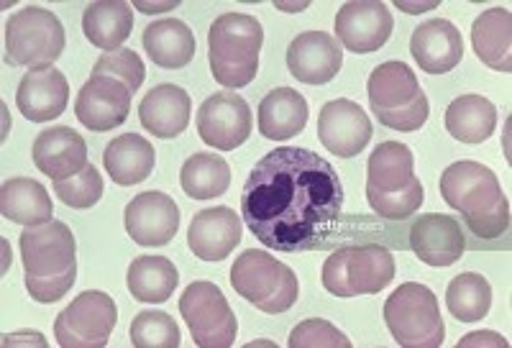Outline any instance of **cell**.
Masks as SVG:
<instances>
[{
	"instance_id": "1",
	"label": "cell",
	"mask_w": 512,
	"mask_h": 348,
	"mask_svg": "<svg viewBox=\"0 0 512 348\" xmlns=\"http://www.w3.org/2000/svg\"><path fill=\"white\" fill-rule=\"evenodd\" d=\"M344 210V185L331 162L280 146L256 162L241 192V218L267 249L297 254L323 246Z\"/></svg>"
},
{
	"instance_id": "2",
	"label": "cell",
	"mask_w": 512,
	"mask_h": 348,
	"mask_svg": "<svg viewBox=\"0 0 512 348\" xmlns=\"http://www.w3.org/2000/svg\"><path fill=\"white\" fill-rule=\"evenodd\" d=\"M441 195L461 213L466 231L477 238H500L510 231V203L497 174L482 162L461 159L441 174Z\"/></svg>"
},
{
	"instance_id": "3",
	"label": "cell",
	"mask_w": 512,
	"mask_h": 348,
	"mask_svg": "<svg viewBox=\"0 0 512 348\" xmlns=\"http://www.w3.org/2000/svg\"><path fill=\"white\" fill-rule=\"evenodd\" d=\"M21 261L31 300L49 305L62 300L77 279V241L70 226L49 221L21 233Z\"/></svg>"
},
{
	"instance_id": "4",
	"label": "cell",
	"mask_w": 512,
	"mask_h": 348,
	"mask_svg": "<svg viewBox=\"0 0 512 348\" xmlns=\"http://www.w3.org/2000/svg\"><path fill=\"white\" fill-rule=\"evenodd\" d=\"M367 200L387 221H408L420 210L425 190L415 177V157L400 141H382L367 162Z\"/></svg>"
},
{
	"instance_id": "5",
	"label": "cell",
	"mask_w": 512,
	"mask_h": 348,
	"mask_svg": "<svg viewBox=\"0 0 512 348\" xmlns=\"http://www.w3.org/2000/svg\"><path fill=\"white\" fill-rule=\"evenodd\" d=\"M262 44L264 29L254 16L249 13L218 16L208 31L210 72L218 85L239 90L254 82Z\"/></svg>"
},
{
	"instance_id": "6",
	"label": "cell",
	"mask_w": 512,
	"mask_h": 348,
	"mask_svg": "<svg viewBox=\"0 0 512 348\" xmlns=\"http://www.w3.org/2000/svg\"><path fill=\"white\" fill-rule=\"evenodd\" d=\"M367 95L377 121L400 134L420 131L431 113L418 77L405 62L379 64L367 82Z\"/></svg>"
},
{
	"instance_id": "7",
	"label": "cell",
	"mask_w": 512,
	"mask_h": 348,
	"mask_svg": "<svg viewBox=\"0 0 512 348\" xmlns=\"http://www.w3.org/2000/svg\"><path fill=\"white\" fill-rule=\"evenodd\" d=\"M231 287L249 305L267 315L287 313L300 297L297 277L287 264L267 251L246 249L231 267Z\"/></svg>"
},
{
	"instance_id": "8",
	"label": "cell",
	"mask_w": 512,
	"mask_h": 348,
	"mask_svg": "<svg viewBox=\"0 0 512 348\" xmlns=\"http://www.w3.org/2000/svg\"><path fill=\"white\" fill-rule=\"evenodd\" d=\"M395 279V256L379 244L336 249L323 264V287L336 297L379 295Z\"/></svg>"
},
{
	"instance_id": "9",
	"label": "cell",
	"mask_w": 512,
	"mask_h": 348,
	"mask_svg": "<svg viewBox=\"0 0 512 348\" xmlns=\"http://www.w3.org/2000/svg\"><path fill=\"white\" fill-rule=\"evenodd\" d=\"M384 323L402 348H438L446 336L438 297L418 282H405L387 297Z\"/></svg>"
},
{
	"instance_id": "10",
	"label": "cell",
	"mask_w": 512,
	"mask_h": 348,
	"mask_svg": "<svg viewBox=\"0 0 512 348\" xmlns=\"http://www.w3.org/2000/svg\"><path fill=\"white\" fill-rule=\"evenodd\" d=\"M64 26L52 11L26 6L6 21V64L44 70L64 52Z\"/></svg>"
},
{
	"instance_id": "11",
	"label": "cell",
	"mask_w": 512,
	"mask_h": 348,
	"mask_svg": "<svg viewBox=\"0 0 512 348\" xmlns=\"http://www.w3.org/2000/svg\"><path fill=\"white\" fill-rule=\"evenodd\" d=\"M180 313L200 348H231L239 323L226 295L213 282H192L180 297Z\"/></svg>"
},
{
	"instance_id": "12",
	"label": "cell",
	"mask_w": 512,
	"mask_h": 348,
	"mask_svg": "<svg viewBox=\"0 0 512 348\" xmlns=\"http://www.w3.org/2000/svg\"><path fill=\"white\" fill-rule=\"evenodd\" d=\"M118 323V308L111 295L88 290L57 315L54 338L62 348H103L108 346Z\"/></svg>"
},
{
	"instance_id": "13",
	"label": "cell",
	"mask_w": 512,
	"mask_h": 348,
	"mask_svg": "<svg viewBox=\"0 0 512 348\" xmlns=\"http://www.w3.org/2000/svg\"><path fill=\"white\" fill-rule=\"evenodd\" d=\"M254 118L239 93L210 95L198 111V134L218 151H233L251 136Z\"/></svg>"
},
{
	"instance_id": "14",
	"label": "cell",
	"mask_w": 512,
	"mask_h": 348,
	"mask_svg": "<svg viewBox=\"0 0 512 348\" xmlns=\"http://www.w3.org/2000/svg\"><path fill=\"white\" fill-rule=\"evenodd\" d=\"M395 18L379 0H351L336 16V41L349 52L372 54L390 41Z\"/></svg>"
},
{
	"instance_id": "15",
	"label": "cell",
	"mask_w": 512,
	"mask_h": 348,
	"mask_svg": "<svg viewBox=\"0 0 512 348\" xmlns=\"http://www.w3.org/2000/svg\"><path fill=\"white\" fill-rule=\"evenodd\" d=\"M131 90L126 82L111 75H93L80 87L75 100V116L85 128L103 134L126 123L131 113Z\"/></svg>"
},
{
	"instance_id": "16",
	"label": "cell",
	"mask_w": 512,
	"mask_h": 348,
	"mask_svg": "<svg viewBox=\"0 0 512 348\" xmlns=\"http://www.w3.org/2000/svg\"><path fill=\"white\" fill-rule=\"evenodd\" d=\"M318 139L336 157H359L372 139V121L354 100H331L320 108Z\"/></svg>"
},
{
	"instance_id": "17",
	"label": "cell",
	"mask_w": 512,
	"mask_h": 348,
	"mask_svg": "<svg viewBox=\"0 0 512 348\" xmlns=\"http://www.w3.org/2000/svg\"><path fill=\"white\" fill-rule=\"evenodd\" d=\"M408 244L428 267H451L464 256L466 236L456 218L441 213L418 215L410 223Z\"/></svg>"
},
{
	"instance_id": "18",
	"label": "cell",
	"mask_w": 512,
	"mask_h": 348,
	"mask_svg": "<svg viewBox=\"0 0 512 348\" xmlns=\"http://www.w3.org/2000/svg\"><path fill=\"white\" fill-rule=\"evenodd\" d=\"M126 233L139 246H167L180 228V208L169 195L157 190L141 192L123 213Z\"/></svg>"
},
{
	"instance_id": "19",
	"label": "cell",
	"mask_w": 512,
	"mask_h": 348,
	"mask_svg": "<svg viewBox=\"0 0 512 348\" xmlns=\"http://www.w3.org/2000/svg\"><path fill=\"white\" fill-rule=\"evenodd\" d=\"M344 67V52L336 36L326 31H305L287 49V70L305 85H326Z\"/></svg>"
},
{
	"instance_id": "20",
	"label": "cell",
	"mask_w": 512,
	"mask_h": 348,
	"mask_svg": "<svg viewBox=\"0 0 512 348\" xmlns=\"http://www.w3.org/2000/svg\"><path fill=\"white\" fill-rule=\"evenodd\" d=\"M36 169L49 180H67L88 167V144L70 126H52L41 131L31 149Z\"/></svg>"
},
{
	"instance_id": "21",
	"label": "cell",
	"mask_w": 512,
	"mask_h": 348,
	"mask_svg": "<svg viewBox=\"0 0 512 348\" xmlns=\"http://www.w3.org/2000/svg\"><path fill=\"white\" fill-rule=\"evenodd\" d=\"M70 103V82L57 67L26 72L18 82L16 105L31 123H47L62 116Z\"/></svg>"
},
{
	"instance_id": "22",
	"label": "cell",
	"mask_w": 512,
	"mask_h": 348,
	"mask_svg": "<svg viewBox=\"0 0 512 348\" xmlns=\"http://www.w3.org/2000/svg\"><path fill=\"white\" fill-rule=\"evenodd\" d=\"M241 244V218L236 210L208 208L195 213L187 231V246L198 259L223 261Z\"/></svg>"
},
{
	"instance_id": "23",
	"label": "cell",
	"mask_w": 512,
	"mask_h": 348,
	"mask_svg": "<svg viewBox=\"0 0 512 348\" xmlns=\"http://www.w3.org/2000/svg\"><path fill=\"white\" fill-rule=\"evenodd\" d=\"M410 54L418 67L428 75H446L464 57V39L446 18H433L413 31L410 39Z\"/></svg>"
},
{
	"instance_id": "24",
	"label": "cell",
	"mask_w": 512,
	"mask_h": 348,
	"mask_svg": "<svg viewBox=\"0 0 512 348\" xmlns=\"http://www.w3.org/2000/svg\"><path fill=\"white\" fill-rule=\"evenodd\" d=\"M192 100L177 85H157L139 105L141 126L157 139H177L190 123Z\"/></svg>"
},
{
	"instance_id": "25",
	"label": "cell",
	"mask_w": 512,
	"mask_h": 348,
	"mask_svg": "<svg viewBox=\"0 0 512 348\" xmlns=\"http://www.w3.org/2000/svg\"><path fill=\"white\" fill-rule=\"evenodd\" d=\"M308 100L292 87H274L259 103V134L269 141H287L303 134L308 123Z\"/></svg>"
},
{
	"instance_id": "26",
	"label": "cell",
	"mask_w": 512,
	"mask_h": 348,
	"mask_svg": "<svg viewBox=\"0 0 512 348\" xmlns=\"http://www.w3.org/2000/svg\"><path fill=\"white\" fill-rule=\"evenodd\" d=\"M472 44L479 62L489 70L512 72V13L507 8H489L472 26Z\"/></svg>"
},
{
	"instance_id": "27",
	"label": "cell",
	"mask_w": 512,
	"mask_h": 348,
	"mask_svg": "<svg viewBox=\"0 0 512 348\" xmlns=\"http://www.w3.org/2000/svg\"><path fill=\"white\" fill-rule=\"evenodd\" d=\"M0 213L11 223H21L26 228L44 226L54 221L52 198L47 187L29 177H13L0 187Z\"/></svg>"
},
{
	"instance_id": "28",
	"label": "cell",
	"mask_w": 512,
	"mask_h": 348,
	"mask_svg": "<svg viewBox=\"0 0 512 348\" xmlns=\"http://www.w3.org/2000/svg\"><path fill=\"white\" fill-rule=\"evenodd\" d=\"M144 49L162 70H182L195 57V34L180 18H162L144 29Z\"/></svg>"
},
{
	"instance_id": "29",
	"label": "cell",
	"mask_w": 512,
	"mask_h": 348,
	"mask_svg": "<svg viewBox=\"0 0 512 348\" xmlns=\"http://www.w3.org/2000/svg\"><path fill=\"white\" fill-rule=\"evenodd\" d=\"M157 151L144 136L123 134L105 146L103 164L111 180L121 187H131L144 182L154 172Z\"/></svg>"
},
{
	"instance_id": "30",
	"label": "cell",
	"mask_w": 512,
	"mask_h": 348,
	"mask_svg": "<svg viewBox=\"0 0 512 348\" xmlns=\"http://www.w3.org/2000/svg\"><path fill=\"white\" fill-rule=\"evenodd\" d=\"M82 31L93 47L108 52H118L123 41L134 31V8L123 0H98L85 8Z\"/></svg>"
},
{
	"instance_id": "31",
	"label": "cell",
	"mask_w": 512,
	"mask_h": 348,
	"mask_svg": "<svg viewBox=\"0 0 512 348\" xmlns=\"http://www.w3.org/2000/svg\"><path fill=\"white\" fill-rule=\"evenodd\" d=\"M497 128V108L484 95H461L446 108V131L464 144H482Z\"/></svg>"
},
{
	"instance_id": "32",
	"label": "cell",
	"mask_w": 512,
	"mask_h": 348,
	"mask_svg": "<svg viewBox=\"0 0 512 348\" xmlns=\"http://www.w3.org/2000/svg\"><path fill=\"white\" fill-rule=\"evenodd\" d=\"M180 274L167 256H136L126 274L128 292L139 302H167Z\"/></svg>"
},
{
	"instance_id": "33",
	"label": "cell",
	"mask_w": 512,
	"mask_h": 348,
	"mask_svg": "<svg viewBox=\"0 0 512 348\" xmlns=\"http://www.w3.org/2000/svg\"><path fill=\"white\" fill-rule=\"evenodd\" d=\"M180 182L187 198L210 200L226 195L231 185V167L218 154L195 151L180 169Z\"/></svg>"
},
{
	"instance_id": "34",
	"label": "cell",
	"mask_w": 512,
	"mask_h": 348,
	"mask_svg": "<svg viewBox=\"0 0 512 348\" xmlns=\"http://www.w3.org/2000/svg\"><path fill=\"white\" fill-rule=\"evenodd\" d=\"M446 308L459 323H474L487 318L492 308V287L487 277L477 272H464L451 279L446 290Z\"/></svg>"
},
{
	"instance_id": "35",
	"label": "cell",
	"mask_w": 512,
	"mask_h": 348,
	"mask_svg": "<svg viewBox=\"0 0 512 348\" xmlns=\"http://www.w3.org/2000/svg\"><path fill=\"white\" fill-rule=\"evenodd\" d=\"M131 343L136 348H177L180 328L162 310H141L131 323Z\"/></svg>"
},
{
	"instance_id": "36",
	"label": "cell",
	"mask_w": 512,
	"mask_h": 348,
	"mask_svg": "<svg viewBox=\"0 0 512 348\" xmlns=\"http://www.w3.org/2000/svg\"><path fill=\"white\" fill-rule=\"evenodd\" d=\"M54 195H59V200L70 208L88 210L103 198V177L93 164H88L82 172L72 174L67 180L54 182Z\"/></svg>"
},
{
	"instance_id": "37",
	"label": "cell",
	"mask_w": 512,
	"mask_h": 348,
	"mask_svg": "<svg viewBox=\"0 0 512 348\" xmlns=\"http://www.w3.org/2000/svg\"><path fill=\"white\" fill-rule=\"evenodd\" d=\"M93 75L116 77V80L126 82L131 93H136L146 77V67L134 49H118V52L103 54V57L95 62Z\"/></svg>"
},
{
	"instance_id": "38",
	"label": "cell",
	"mask_w": 512,
	"mask_h": 348,
	"mask_svg": "<svg viewBox=\"0 0 512 348\" xmlns=\"http://www.w3.org/2000/svg\"><path fill=\"white\" fill-rule=\"evenodd\" d=\"M290 348H351V341L323 318L305 320L290 333Z\"/></svg>"
}]
</instances>
